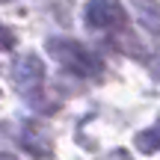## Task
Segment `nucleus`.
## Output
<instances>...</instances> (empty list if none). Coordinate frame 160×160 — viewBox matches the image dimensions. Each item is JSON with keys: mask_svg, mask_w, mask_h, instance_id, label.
Returning <instances> with one entry per match:
<instances>
[{"mask_svg": "<svg viewBox=\"0 0 160 160\" xmlns=\"http://www.w3.org/2000/svg\"><path fill=\"white\" fill-rule=\"evenodd\" d=\"M48 51L74 77H98V74H104V59L98 53H92L89 48H83L80 42H74V39H48Z\"/></svg>", "mask_w": 160, "mask_h": 160, "instance_id": "obj_1", "label": "nucleus"}, {"mask_svg": "<svg viewBox=\"0 0 160 160\" xmlns=\"http://www.w3.org/2000/svg\"><path fill=\"white\" fill-rule=\"evenodd\" d=\"M83 18L92 30H122L128 24V12L119 0H89Z\"/></svg>", "mask_w": 160, "mask_h": 160, "instance_id": "obj_2", "label": "nucleus"}, {"mask_svg": "<svg viewBox=\"0 0 160 160\" xmlns=\"http://www.w3.org/2000/svg\"><path fill=\"white\" fill-rule=\"evenodd\" d=\"M12 83H15V89L21 95L33 98L42 89V83H45V65H42V59L33 57V53L15 59V65H12Z\"/></svg>", "mask_w": 160, "mask_h": 160, "instance_id": "obj_3", "label": "nucleus"}, {"mask_svg": "<svg viewBox=\"0 0 160 160\" xmlns=\"http://www.w3.org/2000/svg\"><path fill=\"white\" fill-rule=\"evenodd\" d=\"M137 148L142 154H151V151H160V119L151 128H145L142 133L137 137Z\"/></svg>", "mask_w": 160, "mask_h": 160, "instance_id": "obj_4", "label": "nucleus"}, {"mask_svg": "<svg viewBox=\"0 0 160 160\" xmlns=\"http://www.w3.org/2000/svg\"><path fill=\"white\" fill-rule=\"evenodd\" d=\"M12 45H15V36H12L9 30H6L3 24H0V51H9Z\"/></svg>", "mask_w": 160, "mask_h": 160, "instance_id": "obj_5", "label": "nucleus"}, {"mask_svg": "<svg viewBox=\"0 0 160 160\" xmlns=\"http://www.w3.org/2000/svg\"><path fill=\"white\" fill-rule=\"evenodd\" d=\"M0 3H3V0H0Z\"/></svg>", "mask_w": 160, "mask_h": 160, "instance_id": "obj_6", "label": "nucleus"}]
</instances>
